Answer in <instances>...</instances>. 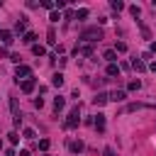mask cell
<instances>
[{
  "label": "cell",
  "mask_w": 156,
  "mask_h": 156,
  "mask_svg": "<svg viewBox=\"0 0 156 156\" xmlns=\"http://www.w3.org/2000/svg\"><path fill=\"white\" fill-rule=\"evenodd\" d=\"M49 20H51V22H58V20H61V12H58V10H51Z\"/></svg>",
  "instance_id": "cell-21"
},
{
  "label": "cell",
  "mask_w": 156,
  "mask_h": 156,
  "mask_svg": "<svg viewBox=\"0 0 156 156\" xmlns=\"http://www.w3.org/2000/svg\"><path fill=\"white\" fill-rule=\"evenodd\" d=\"M132 68H134L136 73H144V71H146V63H144L141 58H134V61H132Z\"/></svg>",
  "instance_id": "cell-7"
},
{
  "label": "cell",
  "mask_w": 156,
  "mask_h": 156,
  "mask_svg": "<svg viewBox=\"0 0 156 156\" xmlns=\"http://www.w3.org/2000/svg\"><path fill=\"white\" fill-rule=\"evenodd\" d=\"M127 88H129V90H139V88H141V80H129Z\"/></svg>",
  "instance_id": "cell-23"
},
{
  "label": "cell",
  "mask_w": 156,
  "mask_h": 156,
  "mask_svg": "<svg viewBox=\"0 0 156 156\" xmlns=\"http://www.w3.org/2000/svg\"><path fill=\"white\" fill-rule=\"evenodd\" d=\"M149 54H151V56L156 54V41H151V44H149Z\"/></svg>",
  "instance_id": "cell-33"
},
{
  "label": "cell",
  "mask_w": 156,
  "mask_h": 156,
  "mask_svg": "<svg viewBox=\"0 0 156 156\" xmlns=\"http://www.w3.org/2000/svg\"><path fill=\"white\" fill-rule=\"evenodd\" d=\"M93 102H95V105H98V107H102V105H105V102H110V100H107V93H98V95H95V98H93Z\"/></svg>",
  "instance_id": "cell-9"
},
{
  "label": "cell",
  "mask_w": 156,
  "mask_h": 156,
  "mask_svg": "<svg viewBox=\"0 0 156 156\" xmlns=\"http://www.w3.org/2000/svg\"><path fill=\"white\" fill-rule=\"evenodd\" d=\"M32 54H34V56H44V54H46V49H44L41 44H34V46H32Z\"/></svg>",
  "instance_id": "cell-16"
},
{
  "label": "cell",
  "mask_w": 156,
  "mask_h": 156,
  "mask_svg": "<svg viewBox=\"0 0 156 156\" xmlns=\"http://www.w3.org/2000/svg\"><path fill=\"white\" fill-rule=\"evenodd\" d=\"M85 17H88V10H85V7L76 10V15H73V20H85Z\"/></svg>",
  "instance_id": "cell-17"
},
{
  "label": "cell",
  "mask_w": 156,
  "mask_h": 156,
  "mask_svg": "<svg viewBox=\"0 0 156 156\" xmlns=\"http://www.w3.org/2000/svg\"><path fill=\"white\" fill-rule=\"evenodd\" d=\"M51 85H54V88H61V85H63V73H54Z\"/></svg>",
  "instance_id": "cell-11"
},
{
  "label": "cell",
  "mask_w": 156,
  "mask_h": 156,
  "mask_svg": "<svg viewBox=\"0 0 156 156\" xmlns=\"http://www.w3.org/2000/svg\"><path fill=\"white\" fill-rule=\"evenodd\" d=\"M34 39H37V34H34V32H27V34L22 37V41H24V44H32V46H34Z\"/></svg>",
  "instance_id": "cell-15"
},
{
  "label": "cell",
  "mask_w": 156,
  "mask_h": 156,
  "mask_svg": "<svg viewBox=\"0 0 156 156\" xmlns=\"http://www.w3.org/2000/svg\"><path fill=\"white\" fill-rule=\"evenodd\" d=\"M20 156H29V151H27V149H22V151H20Z\"/></svg>",
  "instance_id": "cell-34"
},
{
  "label": "cell",
  "mask_w": 156,
  "mask_h": 156,
  "mask_svg": "<svg viewBox=\"0 0 156 156\" xmlns=\"http://www.w3.org/2000/svg\"><path fill=\"white\" fill-rule=\"evenodd\" d=\"M112 10H117V12L124 10V2H122V0H112Z\"/></svg>",
  "instance_id": "cell-20"
},
{
  "label": "cell",
  "mask_w": 156,
  "mask_h": 156,
  "mask_svg": "<svg viewBox=\"0 0 156 156\" xmlns=\"http://www.w3.org/2000/svg\"><path fill=\"white\" fill-rule=\"evenodd\" d=\"M124 98H127V93H124V90H112V93L107 95V100H110V102H122Z\"/></svg>",
  "instance_id": "cell-5"
},
{
  "label": "cell",
  "mask_w": 156,
  "mask_h": 156,
  "mask_svg": "<svg viewBox=\"0 0 156 156\" xmlns=\"http://www.w3.org/2000/svg\"><path fill=\"white\" fill-rule=\"evenodd\" d=\"M34 107H37V110H41V107H44V100H41V98H37V100H34Z\"/></svg>",
  "instance_id": "cell-32"
},
{
  "label": "cell",
  "mask_w": 156,
  "mask_h": 156,
  "mask_svg": "<svg viewBox=\"0 0 156 156\" xmlns=\"http://www.w3.org/2000/svg\"><path fill=\"white\" fill-rule=\"evenodd\" d=\"M129 12H132L134 17H139V12H141V7H139V5H132V7H129Z\"/></svg>",
  "instance_id": "cell-26"
},
{
  "label": "cell",
  "mask_w": 156,
  "mask_h": 156,
  "mask_svg": "<svg viewBox=\"0 0 156 156\" xmlns=\"http://www.w3.org/2000/svg\"><path fill=\"white\" fill-rule=\"evenodd\" d=\"M107 76H119V66L117 63H110L107 66Z\"/></svg>",
  "instance_id": "cell-19"
},
{
  "label": "cell",
  "mask_w": 156,
  "mask_h": 156,
  "mask_svg": "<svg viewBox=\"0 0 156 156\" xmlns=\"http://www.w3.org/2000/svg\"><path fill=\"white\" fill-rule=\"evenodd\" d=\"M149 68H151V71L156 73V61H151V66H149Z\"/></svg>",
  "instance_id": "cell-35"
},
{
  "label": "cell",
  "mask_w": 156,
  "mask_h": 156,
  "mask_svg": "<svg viewBox=\"0 0 156 156\" xmlns=\"http://www.w3.org/2000/svg\"><path fill=\"white\" fill-rule=\"evenodd\" d=\"M10 110H12L15 117H20V102H17V98H10Z\"/></svg>",
  "instance_id": "cell-13"
},
{
  "label": "cell",
  "mask_w": 156,
  "mask_h": 156,
  "mask_svg": "<svg viewBox=\"0 0 156 156\" xmlns=\"http://www.w3.org/2000/svg\"><path fill=\"white\" fill-rule=\"evenodd\" d=\"M0 41H2L5 46H10V44L15 41V34H12L10 29H0Z\"/></svg>",
  "instance_id": "cell-4"
},
{
  "label": "cell",
  "mask_w": 156,
  "mask_h": 156,
  "mask_svg": "<svg viewBox=\"0 0 156 156\" xmlns=\"http://www.w3.org/2000/svg\"><path fill=\"white\" fill-rule=\"evenodd\" d=\"M41 7H46V10H56V5H54V0H44V2H41Z\"/></svg>",
  "instance_id": "cell-24"
},
{
  "label": "cell",
  "mask_w": 156,
  "mask_h": 156,
  "mask_svg": "<svg viewBox=\"0 0 156 156\" xmlns=\"http://www.w3.org/2000/svg\"><path fill=\"white\" fill-rule=\"evenodd\" d=\"M102 156H115V149H112V146H105V151H102Z\"/></svg>",
  "instance_id": "cell-31"
},
{
  "label": "cell",
  "mask_w": 156,
  "mask_h": 156,
  "mask_svg": "<svg viewBox=\"0 0 156 156\" xmlns=\"http://www.w3.org/2000/svg\"><path fill=\"white\" fill-rule=\"evenodd\" d=\"M68 149H71L73 154H80V151H83V141H71V144H68Z\"/></svg>",
  "instance_id": "cell-14"
},
{
  "label": "cell",
  "mask_w": 156,
  "mask_h": 156,
  "mask_svg": "<svg viewBox=\"0 0 156 156\" xmlns=\"http://www.w3.org/2000/svg\"><path fill=\"white\" fill-rule=\"evenodd\" d=\"M15 76H17V83H20V80H27V78H32V68L20 63V66H17V71H15Z\"/></svg>",
  "instance_id": "cell-3"
},
{
  "label": "cell",
  "mask_w": 156,
  "mask_h": 156,
  "mask_svg": "<svg viewBox=\"0 0 156 156\" xmlns=\"http://www.w3.org/2000/svg\"><path fill=\"white\" fill-rule=\"evenodd\" d=\"M63 107H66V100H63L61 95H58V98H54V110H56V112H61Z\"/></svg>",
  "instance_id": "cell-12"
},
{
  "label": "cell",
  "mask_w": 156,
  "mask_h": 156,
  "mask_svg": "<svg viewBox=\"0 0 156 156\" xmlns=\"http://www.w3.org/2000/svg\"><path fill=\"white\" fill-rule=\"evenodd\" d=\"M24 29H27V17H20V22H17L15 32H24Z\"/></svg>",
  "instance_id": "cell-18"
},
{
  "label": "cell",
  "mask_w": 156,
  "mask_h": 156,
  "mask_svg": "<svg viewBox=\"0 0 156 156\" xmlns=\"http://www.w3.org/2000/svg\"><path fill=\"white\" fill-rule=\"evenodd\" d=\"M22 134H24V139H34V136H37V134H34V129H29V127H27Z\"/></svg>",
  "instance_id": "cell-25"
},
{
  "label": "cell",
  "mask_w": 156,
  "mask_h": 156,
  "mask_svg": "<svg viewBox=\"0 0 156 156\" xmlns=\"http://www.w3.org/2000/svg\"><path fill=\"white\" fill-rule=\"evenodd\" d=\"M117 51H119V54L127 51V44H124V41H117V44H115V54H117Z\"/></svg>",
  "instance_id": "cell-22"
},
{
  "label": "cell",
  "mask_w": 156,
  "mask_h": 156,
  "mask_svg": "<svg viewBox=\"0 0 156 156\" xmlns=\"http://www.w3.org/2000/svg\"><path fill=\"white\" fill-rule=\"evenodd\" d=\"M80 39H83V41H88V44L100 41V39H102V29H98V27H88V29H83Z\"/></svg>",
  "instance_id": "cell-1"
},
{
  "label": "cell",
  "mask_w": 156,
  "mask_h": 156,
  "mask_svg": "<svg viewBox=\"0 0 156 156\" xmlns=\"http://www.w3.org/2000/svg\"><path fill=\"white\" fill-rule=\"evenodd\" d=\"M7 139H10L12 144H17V141H20V136H17V132H10V134H7Z\"/></svg>",
  "instance_id": "cell-28"
},
{
  "label": "cell",
  "mask_w": 156,
  "mask_h": 156,
  "mask_svg": "<svg viewBox=\"0 0 156 156\" xmlns=\"http://www.w3.org/2000/svg\"><path fill=\"white\" fill-rule=\"evenodd\" d=\"M39 149L46 151V149H49V139H41V141H39Z\"/></svg>",
  "instance_id": "cell-30"
},
{
  "label": "cell",
  "mask_w": 156,
  "mask_h": 156,
  "mask_svg": "<svg viewBox=\"0 0 156 156\" xmlns=\"http://www.w3.org/2000/svg\"><path fill=\"white\" fill-rule=\"evenodd\" d=\"M102 58H105L107 63H115V61H117V54H115V49H107V51L102 54Z\"/></svg>",
  "instance_id": "cell-10"
},
{
  "label": "cell",
  "mask_w": 156,
  "mask_h": 156,
  "mask_svg": "<svg viewBox=\"0 0 156 156\" xmlns=\"http://www.w3.org/2000/svg\"><path fill=\"white\" fill-rule=\"evenodd\" d=\"M46 37H49V44H56V34H54V29H49Z\"/></svg>",
  "instance_id": "cell-29"
},
{
  "label": "cell",
  "mask_w": 156,
  "mask_h": 156,
  "mask_svg": "<svg viewBox=\"0 0 156 156\" xmlns=\"http://www.w3.org/2000/svg\"><path fill=\"white\" fill-rule=\"evenodd\" d=\"M73 15H76V12H73L71 7H66V10H63V17H66V20H73Z\"/></svg>",
  "instance_id": "cell-27"
},
{
  "label": "cell",
  "mask_w": 156,
  "mask_h": 156,
  "mask_svg": "<svg viewBox=\"0 0 156 156\" xmlns=\"http://www.w3.org/2000/svg\"><path fill=\"white\" fill-rule=\"evenodd\" d=\"M93 127H95L98 132H105V115H95V119H93Z\"/></svg>",
  "instance_id": "cell-6"
},
{
  "label": "cell",
  "mask_w": 156,
  "mask_h": 156,
  "mask_svg": "<svg viewBox=\"0 0 156 156\" xmlns=\"http://www.w3.org/2000/svg\"><path fill=\"white\" fill-rule=\"evenodd\" d=\"M0 149H2V141H0Z\"/></svg>",
  "instance_id": "cell-36"
},
{
  "label": "cell",
  "mask_w": 156,
  "mask_h": 156,
  "mask_svg": "<svg viewBox=\"0 0 156 156\" xmlns=\"http://www.w3.org/2000/svg\"><path fill=\"white\" fill-rule=\"evenodd\" d=\"M20 88H22V93H32V90H34V78L22 80V85H20Z\"/></svg>",
  "instance_id": "cell-8"
},
{
  "label": "cell",
  "mask_w": 156,
  "mask_h": 156,
  "mask_svg": "<svg viewBox=\"0 0 156 156\" xmlns=\"http://www.w3.org/2000/svg\"><path fill=\"white\" fill-rule=\"evenodd\" d=\"M80 124V110H78V105L68 112V117H66V129H76Z\"/></svg>",
  "instance_id": "cell-2"
}]
</instances>
